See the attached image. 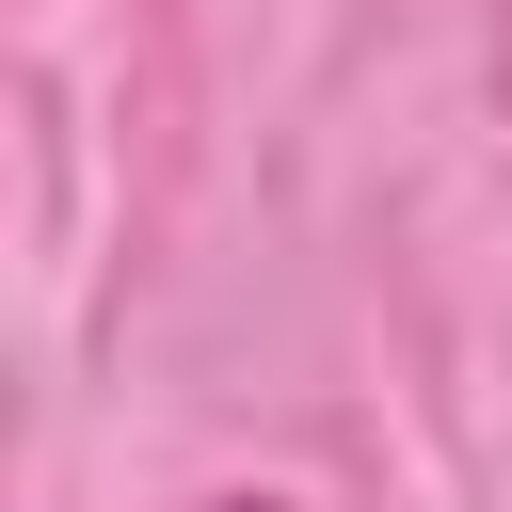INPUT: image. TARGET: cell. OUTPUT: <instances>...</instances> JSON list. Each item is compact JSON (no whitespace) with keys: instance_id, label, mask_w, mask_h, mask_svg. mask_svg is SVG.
<instances>
[{"instance_id":"6da1fadb","label":"cell","mask_w":512,"mask_h":512,"mask_svg":"<svg viewBox=\"0 0 512 512\" xmlns=\"http://www.w3.org/2000/svg\"><path fill=\"white\" fill-rule=\"evenodd\" d=\"M240 512H256V496H240Z\"/></svg>"}]
</instances>
